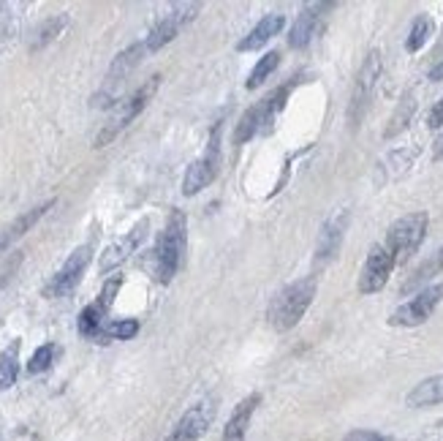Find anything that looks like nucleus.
Here are the masks:
<instances>
[{"label": "nucleus", "instance_id": "nucleus-35", "mask_svg": "<svg viewBox=\"0 0 443 441\" xmlns=\"http://www.w3.org/2000/svg\"><path fill=\"white\" fill-rule=\"evenodd\" d=\"M435 158H438V161H443V136L438 139V150H435Z\"/></svg>", "mask_w": 443, "mask_h": 441}, {"label": "nucleus", "instance_id": "nucleus-33", "mask_svg": "<svg viewBox=\"0 0 443 441\" xmlns=\"http://www.w3.org/2000/svg\"><path fill=\"white\" fill-rule=\"evenodd\" d=\"M430 79H432V82H443V60L430 71Z\"/></svg>", "mask_w": 443, "mask_h": 441}, {"label": "nucleus", "instance_id": "nucleus-11", "mask_svg": "<svg viewBox=\"0 0 443 441\" xmlns=\"http://www.w3.org/2000/svg\"><path fill=\"white\" fill-rule=\"evenodd\" d=\"M381 77V55L373 49L367 58H364L362 68H359V77L354 84V96H351V109H348V120L351 126H359V120L364 117L367 106H370V96L375 90V82Z\"/></svg>", "mask_w": 443, "mask_h": 441}, {"label": "nucleus", "instance_id": "nucleus-6", "mask_svg": "<svg viewBox=\"0 0 443 441\" xmlns=\"http://www.w3.org/2000/svg\"><path fill=\"white\" fill-rule=\"evenodd\" d=\"M196 14H199V3H180L172 11H166L161 20L155 22V27L150 30V36L144 39L147 52H158L169 41H174L180 36L182 27H188L191 22L196 20Z\"/></svg>", "mask_w": 443, "mask_h": 441}, {"label": "nucleus", "instance_id": "nucleus-18", "mask_svg": "<svg viewBox=\"0 0 443 441\" xmlns=\"http://www.w3.org/2000/svg\"><path fill=\"white\" fill-rule=\"evenodd\" d=\"M262 403V395L259 392H253V395H248L245 400L237 403V409L231 411V417L226 422V430H223V441H245L248 436V425L253 420V411H256V406Z\"/></svg>", "mask_w": 443, "mask_h": 441}, {"label": "nucleus", "instance_id": "nucleus-7", "mask_svg": "<svg viewBox=\"0 0 443 441\" xmlns=\"http://www.w3.org/2000/svg\"><path fill=\"white\" fill-rule=\"evenodd\" d=\"M90 259H93V251H90V245H79L77 251L71 253L65 262H63V267L58 273L52 275L49 281H46V286H44V297L46 300H58V297H65V294H71L77 286H79L82 275L87 270V264H90Z\"/></svg>", "mask_w": 443, "mask_h": 441}, {"label": "nucleus", "instance_id": "nucleus-25", "mask_svg": "<svg viewBox=\"0 0 443 441\" xmlns=\"http://www.w3.org/2000/svg\"><path fill=\"white\" fill-rule=\"evenodd\" d=\"M278 65H281V55H278V52H267L262 60L256 63V68L250 71V77H248V82H245V84H248V90L259 87V84H262L264 79H267V77H269V74L278 68Z\"/></svg>", "mask_w": 443, "mask_h": 441}, {"label": "nucleus", "instance_id": "nucleus-32", "mask_svg": "<svg viewBox=\"0 0 443 441\" xmlns=\"http://www.w3.org/2000/svg\"><path fill=\"white\" fill-rule=\"evenodd\" d=\"M427 123H430V128H441L443 126V98H438L435 106L430 109V120H427Z\"/></svg>", "mask_w": 443, "mask_h": 441}, {"label": "nucleus", "instance_id": "nucleus-8", "mask_svg": "<svg viewBox=\"0 0 443 441\" xmlns=\"http://www.w3.org/2000/svg\"><path fill=\"white\" fill-rule=\"evenodd\" d=\"M285 96H288V87H281V90H275V93H269L267 98H262L256 106H250L245 115L240 117V123H237V134H234V142H248V139H253L264 126H269L272 120H275V115L281 112L283 101H285Z\"/></svg>", "mask_w": 443, "mask_h": 441}, {"label": "nucleus", "instance_id": "nucleus-31", "mask_svg": "<svg viewBox=\"0 0 443 441\" xmlns=\"http://www.w3.org/2000/svg\"><path fill=\"white\" fill-rule=\"evenodd\" d=\"M345 441H389L386 436L381 433H375V430H354V433H348Z\"/></svg>", "mask_w": 443, "mask_h": 441}, {"label": "nucleus", "instance_id": "nucleus-5", "mask_svg": "<svg viewBox=\"0 0 443 441\" xmlns=\"http://www.w3.org/2000/svg\"><path fill=\"white\" fill-rule=\"evenodd\" d=\"M218 169H221V126H215L212 136H210V145L204 150L202 158H196L188 172H185V180H182V193L185 196H193L202 188H207L215 177H218Z\"/></svg>", "mask_w": 443, "mask_h": 441}, {"label": "nucleus", "instance_id": "nucleus-10", "mask_svg": "<svg viewBox=\"0 0 443 441\" xmlns=\"http://www.w3.org/2000/svg\"><path fill=\"white\" fill-rule=\"evenodd\" d=\"M441 300H443V283H432V286L422 289L413 300H408L405 305H400L394 314L389 316V324L392 327H419L441 305Z\"/></svg>", "mask_w": 443, "mask_h": 441}, {"label": "nucleus", "instance_id": "nucleus-13", "mask_svg": "<svg viewBox=\"0 0 443 441\" xmlns=\"http://www.w3.org/2000/svg\"><path fill=\"white\" fill-rule=\"evenodd\" d=\"M332 8H335V3H310L302 14L297 17V22H294V27L288 33V44L294 49L307 46V44L313 41V36H319L323 20H326V11H332Z\"/></svg>", "mask_w": 443, "mask_h": 441}, {"label": "nucleus", "instance_id": "nucleus-26", "mask_svg": "<svg viewBox=\"0 0 443 441\" xmlns=\"http://www.w3.org/2000/svg\"><path fill=\"white\" fill-rule=\"evenodd\" d=\"M430 36H432V20H430V17H419V20L413 22L411 33H408L405 49H408V52H419Z\"/></svg>", "mask_w": 443, "mask_h": 441}, {"label": "nucleus", "instance_id": "nucleus-28", "mask_svg": "<svg viewBox=\"0 0 443 441\" xmlns=\"http://www.w3.org/2000/svg\"><path fill=\"white\" fill-rule=\"evenodd\" d=\"M139 333V321L136 319H120V321H112L106 330H103V338H117V340H131V338Z\"/></svg>", "mask_w": 443, "mask_h": 441}, {"label": "nucleus", "instance_id": "nucleus-19", "mask_svg": "<svg viewBox=\"0 0 443 441\" xmlns=\"http://www.w3.org/2000/svg\"><path fill=\"white\" fill-rule=\"evenodd\" d=\"M283 25H285V17H283L281 11H272V14H264L262 20H259V25L242 39L240 44H237V49L240 52H250V49H259V46H264V44L269 41L272 36H278L283 30Z\"/></svg>", "mask_w": 443, "mask_h": 441}, {"label": "nucleus", "instance_id": "nucleus-15", "mask_svg": "<svg viewBox=\"0 0 443 441\" xmlns=\"http://www.w3.org/2000/svg\"><path fill=\"white\" fill-rule=\"evenodd\" d=\"M348 210H338L326 224L321 226V234H319V245H316V262L319 264H326L332 262L342 245V237H345V229H348Z\"/></svg>", "mask_w": 443, "mask_h": 441}, {"label": "nucleus", "instance_id": "nucleus-9", "mask_svg": "<svg viewBox=\"0 0 443 441\" xmlns=\"http://www.w3.org/2000/svg\"><path fill=\"white\" fill-rule=\"evenodd\" d=\"M215 414H218V400L202 398L182 414L177 425L172 428V433L163 441H199L207 433V428L212 425Z\"/></svg>", "mask_w": 443, "mask_h": 441}, {"label": "nucleus", "instance_id": "nucleus-20", "mask_svg": "<svg viewBox=\"0 0 443 441\" xmlns=\"http://www.w3.org/2000/svg\"><path fill=\"white\" fill-rule=\"evenodd\" d=\"M405 403H408L411 409H424V406H438V403H443V373L441 376L419 381V384L408 392Z\"/></svg>", "mask_w": 443, "mask_h": 441}, {"label": "nucleus", "instance_id": "nucleus-24", "mask_svg": "<svg viewBox=\"0 0 443 441\" xmlns=\"http://www.w3.org/2000/svg\"><path fill=\"white\" fill-rule=\"evenodd\" d=\"M55 357H58V346H55V343H44V346H39V349L33 352L30 362H27V373L36 376V373L49 371L52 362H55Z\"/></svg>", "mask_w": 443, "mask_h": 441}, {"label": "nucleus", "instance_id": "nucleus-22", "mask_svg": "<svg viewBox=\"0 0 443 441\" xmlns=\"http://www.w3.org/2000/svg\"><path fill=\"white\" fill-rule=\"evenodd\" d=\"M103 311L98 302H90L84 311L79 314V321H77V327H79V335L84 338H93V340H103Z\"/></svg>", "mask_w": 443, "mask_h": 441}, {"label": "nucleus", "instance_id": "nucleus-29", "mask_svg": "<svg viewBox=\"0 0 443 441\" xmlns=\"http://www.w3.org/2000/svg\"><path fill=\"white\" fill-rule=\"evenodd\" d=\"M120 286H122V278L120 275H115V278H109L106 283H103V289H101V297L96 300L98 305H101L103 311L109 314V308H112V302H115V297H117V292H120Z\"/></svg>", "mask_w": 443, "mask_h": 441}, {"label": "nucleus", "instance_id": "nucleus-2", "mask_svg": "<svg viewBox=\"0 0 443 441\" xmlns=\"http://www.w3.org/2000/svg\"><path fill=\"white\" fill-rule=\"evenodd\" d=\"M316 297V278L307 275V278H300L294 283H288L283 292H278V297L269 302V324L278 330V333H285L291 327H297L302 321V316L307 314L310 302Z\"/></svg>", "mask_w": 443, "mask_h": 441}, {"label": "nucleus", "instance_id": "nucleus-27", "mask_svg": "<svg viewBox=\"0 0 443 441\" xmlns=\"http://www.w3.org/2000/svg\"><path fill=\"white\" fill-rule=\"evenodd\" d=\"M65 25H68V17H65V14H60V17H49V20H46L39 27V33H36V41H33V46H30V49H41L44 44H49L52 39H55V36H58V33H60L63 27H65Z\"/></svg>", "mask_w": 443, "mask_h": 441}, {"label": "nucleus", "instance_id": "nucleus-14", "mask_svg": "<svg viewBox=\"0 0 443 441\" xmlns=\"http://www.w3.org/2000/svg\"><path fill=\"white\" fill-rule=\"evenodd\" d=\"M147 229H150V221L144 218V221H139V224L128 231V234H122L117 243H112V245L101 253V262H98L101 273H112L115 267H120L122 262H125V259H128V256H131V253L141 245V240L147 237Z\"/></svg>", "mask_w": 443, "mask_h": 441}, {"label": "nucleus", "instance_id": "nucleus-1", "mask_svg": "<svg viewBox=\"0 0 443 441\" xmlns=\"http://www.w3.org/2000/svg\"><path fill=\"white\" fill-rule=\"evenodd\" d=\"M188 245V218L182 210H172L166 226H163L158 245L153 251L155 259V281L158 283H172V278L177 275Z\"/></svg>", "mask_w": 443, "mask_h": 441}, {"label": "nucleus", "instance_id": "nucleus-21", "mask_svg": "<svg viewBox=\"0 0 443 441\" xmlns=\"http://www.w3.org/2000/svg\"><path fill=\"white\" fill-rule=\"evenodd\" d=\"M17 376H20V340H11L0 352V392L14 387Z\"/></svg>", "mask_w": 443, "mask_h": 441}, {"label": "nucleus", "instance_id": "nucleus-16", "mask_svg": "<svg viewBox=\"0 0 443 441\" xmlns=\"http://www.w3.org/2000/svg\"><path fill=\"white\" fill-rule=\"evenodd\" d=\"M147 55V46L144 41H136L131 44L128 49H122L120 55L115 58V63L109 65V74H106V87H103L101 98H109V96H115V87L120 82H125V77L141 63V58Z\"/></svg>", "mask_w": 443, "mask_h": 441}, {"label": "nucleus", "instance_id": "nucleus-3", "mask_svg": "<svg viewBox=\"0 0 443 441\" xmlns=\"http://www.w3.org/2000/svg\"><path fill=\"white\" fill-rule=\"evenodd\" d=\"M158 84H161V77L155 74V77H150L147 82H141L131 96H125L120 98L117 104L112 106V112H109V117H106V123L101 126L98 131V136H96V147H106L117 134H120L122 128H128V123L139 115L144 106L150 104V98L155 96V90H158Z\"/></svg>", "mask_w": 443, "mask_h": 441}, {"label": "nucleus", "instance_id": "nucleus-34", "mask_svg": "<svg viewBox=\"0 0 443 441\" xmlns=\"http://www.w3.org/2000/svg\"><path fill=\"white\" fill-rule=\"evenodd\" d=\"M432 262H435V267H438V270H443V248L432 256Z\"/></svg>", "mask_w": 443, "mask_h": 441}, {"label": "nucleus", "instance_id": "nucleus-23", "mask_svg": "<svg viewBox=\"0 0 443 441\" xmlns=\"http://www.w3.org/2000/svg\"><path fill=\"white\" fill-rule=\"evenodd\" d=\"M413 112H416V101H413V96H405L400 106H397V112L392 115V120H389V128L383 131V136L386 139H392V136H397L403 128H408V120L413 117Z\"/></svg>", "mask_w": 443, "mask_h": 441}, {"label": "nucleus", "instance_id": "nucleus-17", "mask_svg": "<svg viewBox=\"0 0 443 441\" xmlns=\"http://www.w3.org/2000/svg\"><path fill=\"white\" fill-rule=\"evenodd\" d=\"M52 207H55V199H46L44 205H39V207H33V210H27V212H22L20 218H14V224H8L6 229L0 231V253H6L17 240H20V237H25V234L33 229V226H36Z\"/></svg>", "mask_w": 443, "mask_h": 441}, {"label": "nucleus", "instance_id": "nucleus-30", "mask_svg": "<svg viewBox=\"0 0 443 441\" xmlns=\"http://www.w3.org/2000/svg\"><path fill=\"white\" fill-rule=\"evenodd\" d=\"M22 259H25V253L14 251L11 256H8V259H6V262H3V264H0V289H3V286H6V283L14 278V275H17V270H20V264H22Z\"/></svg>", "mask_w": 443, "mask_h": 441}, {"label": "nucleus", "instance_id": "nucleus-4", "mask_svg": "<svg viewBox=\"0 0 443 441\" xmlns=\"http://www.w3.org/2000/svg\"><path fill=\"white\" fill-rule=\"evenodd\" d=\"M427 224H430L427 212H408L389 226L383 245L394 256V262H405L419 251V245L424 243V234H427Z\"/></svg>", "mask_w": 443, "mask_h": 441}, {"label": "nucleus", "instance_id": "nucleus-12", "mask_svg": "<svg viewBox=\"0 0 443 441\" xmlns=\"http://www.w3.org/2000/svg\"><path fill=\"white\" fill-rule=\"evenodd\" d=\"M394 256L386 251V245H373L367 253V262L359 275V292L362 294H375L381 292L389 281V275L394 270Z\"/></svg>", "mask_w": 443, "mask_h": 441}]
</instances>
